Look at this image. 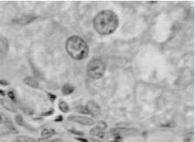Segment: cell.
Segmentation results:
<instances>
[{
  "instance_id": "cell-1",
  "label": "cell",
  "mask_w": 195,
  "mask_h": 142,
  "mask_svg": "<svg viewBox=\"0 0 195 142\" xmlns=\"http://www.w3.org/2000/svg\"><path fill=\"white\" fill-rule=\"evenodd\" d=\"M119 20L113 10L105 9L100 11L93 20V26L96 32L101 36H108L118 29Z\"/></svg>"
},
{
  "instance_id": "cell-2",
  "label": "cell",
  "mask_w": 195,
  "mask_h": 142,
  "mask_svg": "<svg viewBox=\"0 0 195 142\" xmlns=\"http://www.w3.org/2000/svg\"><path fill=\"white\" fill-rule=\"evenodd\" d=\"M66 50L68 55L75 60H84L89 55L88 44L78 36H72L66 41Z\"/></svg>"
},
{
  "instance_id": "cell-3",
  "label": "cell",
  "mask_w": 195,
  "mask_h": 142,
  "mask_svg": "<svg viewBox=\"0 0 195 142\" xmlns=\"http://www.w3.org/2000/svg\"><path fill=\"white\" fill-rule=\"evenodd\" d=\"M106 71V64L101 59H93L87 65V75L93 80H99L103 77Z\"/></svg>"
},
{
  "instance_id": "cell-4",
  "label": "cell",
  "mask_w": 195,
  "mask_h": 142,
  "mask_svg": "<svg viewBox=\"0 0 195 142\" xmlns=\"http://www.w3.org/2000/svg\"><path fill=\"white\" fill-rule=\"evenodd\" d=\"M67 119L71 122H73V123H78V124H81V125H84V126H92L95 124V122L94 120L89 118V117L86 116H78V115H71V116L68 117Z\"/></svg>"
},
{
  "instance_id": "cell-5",
  "label": "cell",
  "mask_w": 195,
  "mask_h": 142,
  "mask_svg": "<svg viewBox=\"0 0 195 142\" xmlns=\"http://www.w3.org/2000/svg\"><path fill=\"white\" fill-rule=\"evenodd\" d=\"M85 107L88 110L89 114H90L92 116H98L101 112V110L99 105L97 104L95 101H93V100H90L87 102V104H86Z\"/></svg>"
},
{
  "instance_id": "cell-6",
  "label": "cell",
  "mask_w": 195,
  "mask_h": 142,
  "mask_svg": "<svg viewBox=\"0 0 195 142\" xmlns=\"http://www.w3.org/2000/svg\"><path fill=\"white\" fill-rule=\"evenodd\" d=\"M134 130L132 129H127V128H119V129H113L112 130V134L114 136H121V135H127V134H130L133 133Z\"/></svg>"
},
{
  "instance_id": "cell-7",
  "label": "cell",
  "mask_w": 195,
  "mask_h": 142,
  "mask_svg": "<svg viewBox=\"0 0 195 142\" xmlns=\"http://www.w3.org/2000/svg\"><path fill=\"white\" fill-rule=\"evenodd\" d=\"M0 103L4 107V108L7 109L10 112H15V107L14 105V102L10 100H7V99H0Z\"/></svg>"
},
{
  "instance_id": "cell-8",
  "label": "cell",
  "mask_w": 195,
  "mask_h": 142,
  "mask_svg": "<svg viewBox=\"0 0 195 142\" xmlns=\"http://www.w3.org/2000/svg\"><path fill=\"white\" fill-rule=\"evenodd\" d=\"M23 81L27 86H29L31 88H33V89H37V88H38V86H39L38 80L35 78H33V77H31V76L26 77L24 79Z\"/></svg>"
},
{
  "instance_id": "cell-9",
  "label": "cell",
  "mask_w": 195,
  "mask_h": 142,
  "mask_svg": "<svg viewBox=\"0 0 195 142\" xmlns=\"http://www.w3.org/2000/svg\"><path fill=\"white\" fill-rule=\"evenodd\" d=\"M104 131L101 130V129H100L98 126H96V127H94L93 129H91V130H90V135L92 136H95V137H97V138H103L104 137Z\"/></svg>"
},
{
  "instance_id": "cell-10",
  "label": "cell",
  "mask_w": 195,
  "mask_h": 142,
  "mask_svg": "<svg viewBox=\"0 0 195 142\" xmlns=\"http://www.w3.org/2000/svg\"><path fill=\"white\" fill-rule=\"evenodd\" d=\"M74 91H75V87L72 86L71 84H65L62 87V89H61V91H62V93H63L64 96L71 95Z\"/></svg>"
},
{
  "instance_id": "cell-11",
  "label": "cell",
  "mask_w": 195,
  "mask_h": 142,
  "mask_svg": "<svg viewBox=\"0 0 195 142\" xmlns=\"http://www.w3.org/2000/svg\"><path fill=\"white\" fill-rule=\"evenodd\" d=\"M16 142H36V140L27 135H19L16 138Z\"/></svg>"
},
{
  "instance_id": "cell-12",
  "label": "cell",
  "mask_w": 195,
  "mask_h": 142,
  "mask_svg": "<svg viewBox=\"0 0 195 142\" xmlns=\"http://www.w3.org/2000/svg\"><path fill=\"white\" fill-rule=\"evenodd\" d=\"M56 132L53 129H44L41 132V135L44 138H49L55 134Z\"/></svg>"
},
{
  "instance_id": "cell-13",
  "label": "cell",
  "mask_w": 195,
  "mask_h": 142,
  "mask_svg": "<svg viewBox=\"0 0 195 142\" xmlns=\"http://www.w3.org/2000/svg\"><path fill=\"white\" fill-rule=\"evenodd\" d=\"M58 107H59V108L61 110V112H64V113H67V112H69V110H70V108H69V106L67 105V103L64 101H60L59 102V104H58Z\"/></svg>"
},
{
  "instance_id": "cell-14",
  "label": "cell",
  "mask_w": 195,
  "mask_h": 142,
  "mask_svg": "<svg viewBox=\"0 0 195 142\" xmlns=\"http://www.w3.org/2000/svg\"><path fill=\"white\" fill-rule=\"evenodd\" d=\"M77 112H79L81 114H89V112L85 106H82V105H78L76 107Z\"/></svg>"
},
{
  "instance_id": "cell-15",
  "label": "cell",
  "mask_w": 195,
  "mask_h": 142,
  "mask_svg": "<svg viewBox=\"0 0 195 142\" xmlns=\"http://www.w3.org/2000/svg\"><path fill=\"white\" fill-rule=\"evenodd\" d=\"M15 121V123H17L18 125H20V126H23V125L25 124V122H24V119H23L22 116H21V115H16Z\"/></svg>"
},
{
  "instance_id": "cell-16",
  "label": "cell",
  "mask_w": 195,
  "mask_h": 142,
  "mask_svg": "<svg viewBox=\"0 0 195 142\" xmlns=\"http://www.w3.org/2000/svg\"><path fill=\"white\" fill-rule=\"evenodd\" d=\"M8 97L10 98V100L11 101H13V102H15V101H16L15 93H14L13 91H9V92H8Z\"/></svg>"
},
{
  "instance_id": "cell-17",
  "label": "cell",
  "mask_w": 195,
  "mask_h": 142,
  "mask_svg": "<svg viewBox=\"0 0 195 142\" xmlns=\"http://www.w3.org/2000/svg\"><path fill=\"white\" fill-rule=\"evenodd\" d=\"M96 126H98V127H99L100 129H101L102 130H105V129L107 127V123H105V122H103V121H101V122H100V123H98Z\"/></svg>"
},
{
  "instance_id": "cell-18",
  "label": "cell",
  "mask_w": 195,
  "mask_h": 142,
  "mask_svg": "<svg viewBox=\"0 0 195 142\" xmlns=\"http://www.w3.org/2000/svg\"><path fill=\"white\" fill-rule=\"evenodd\" d=\"M71 133H73L74 135H79V136H83L84 135V133L83 132H80V131H77V130H70Z\"/></svg>"
},
{
  "instance_id": "cell-19",
  "label": "cell",
  "mask_w": 195,
  "mask_h": 142,
  "mask_svg": "<svg viewBox=\"0 0 195 142\" xmlns=\"http://www.w3.org/2000/svg\"><path fill=\"white\" fill-rule=\"evenodd\" d=\"M62 119H63L62 116H58L57 118L55 119V121H56V122H61V121H62Z\"/></svg>"
},
{
  "instance_id": "cell-20",
  "label": "cell",
  "mask_w": 195,
  "mask_h": 142,
  "mask_svg": "<svg viewBox=\"0 0 195 142\" xmlns=\"http://www.w3.org/2000/svg\"><path fill=\"white\" fill-rule=\"evenodd\" d=\"M76 140H79V141H82V142H88V140H87L86 139H84V138H76Z\"/></svg>"
},
{
  "instance_id": "cell-21",
  "label": "cell",
  "mask_w": 195,
  "mask_h": 142,
  "mask_svg": "<svg viewBox=\"0 0 195 142\" xmlns=\"http://www.w3.org/2000/svg\"><path fill=\"white\" fill-rule=\"evenodd\" d=\"M4 80H0V84H2V85H4V86H7L8 85V82L5 80V82H4Z\"/></svg>"
},
{
  "instance_id": "cell-22",
  "label": "cell",
  "mask_w": 195,
  "mask_h": 142,
  "mask_svg": "<svg viewBox=\"0 0 195 142\" xmlns=\"http://www.w3.org/2000/svg\"><path fill=\"white\" fill-rule=\"evenodd\" d=\"M49 97H50L52 100H55V96H54L52 94H49Z\"/></svg>"
}]
</instances>
